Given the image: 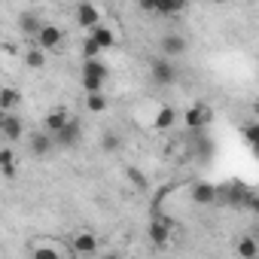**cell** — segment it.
<instances>
[{"label":"cell","mask_w":259,"mask_h":259,"mask_svg":"<svg viewBox=\"0 0 259 259\" xmlns=\"http://www.w3.org/2000/svg\"><path fill=\"white\" fill-rule=\"evenodd\" d=\"M253 153H256V156H259V144H256V147H253Z\"/></svg>","instance_id":"obj_31"},{"label":"cell","mask_w":259,"mask_h":259,"mask_svg":"<svg viewBox=\"0 0 259 259\" xmlns=\"http://www.w3.org/2000/svg\"><path fill=\"white\" fill-rule=\"evenodd\" d=\"M79 141H82V122L79 119H70L64 132L55 135V147L58 150H73V147H79Z\"/></svg>","instance_id":"obj_2"},{"label":"cell","mask_w":259,"mask_h":259,"mask_svg":"<svg viewBox=\"0 0 259 259\" xmlns=\"http://www.w3.org/2000/svg\"><path fill=\"white\" fill-rule=\"evenodd\" d=\"M244 207H247L250 213H256V217H259V195H253V192H247V198H244Z\"/></svg>","instance_id":"obj_29"},{"label":"cell","mask_w":259,"mask_h":259,"mask_svg":"<svg viewBox=\"0 0 259 259\" xmlns=\"http://www.w3.org/2000/svg\"><path fill=\"white\" fill-rule=\"evenodd\" d=\"M67 122H70V116H67L64 110H52V113H46V119H43V132L55 138L58 132H64V128H67Z\"/></svg>","instance_id":"obj_9"},{"label":"cell","mask_w":259,"mask_h":259,"mask_svg":"<svg viewBox=\"0 0 259 259\" xmlns=\"http://www.w3.org/2000/svg\"><path fill=\"white\" fill-rule=\"evenodd\" d=\"M34 259H64L58 250H52V247H37L34 250Z\"/></svg>","instance_id":"obj_28"},{"label":"cell","mask_w":259,"mask_h":259,"mask_svg":"<svg viewBox=\"0 0 259 259\" xmlns=\"http://www.w3.org/2000/svg\"><path fill=\"white\" fill-rule=\"evenodd\" d=\"M177 122V110L174 107H162L159 113H156V122H153V128L156 132H168V128Z\"/></svg>","instance_id":"obj_14"},{"label":"cell","mask_w":259,"mask_h":259,"mask_svg":"<svg viewBox=\"0 0 259 259\" xmlns=\"http://www.w3.org/2000/svg\"><path fill=\"white\" fill-rule=\"evenodd\" d=\"M82 76L107 79V64H104V61H98V58H92V61H85V64H82Z\"/></svg>","instance_id":"obj_20"},{"label":"cell","mask_w":259,"mask_h":259,"mask_svg":"<svg viewBox=\"0 0 259 259\" xmlns=\"http://www.w3.org/2000/svg\"><path fill=\"white\" fill-rule=\"evenodd\" d=\"M25 64H28L31 70H40V67L46 64V52H43V49H25Z\"/></svg>","instance_id":"obj_21"},{"label":"cell","mask_w":259,"mask_h":259,"mask_svg":"<svg viewBox=\"0 0 259 259\" xmlns=\"http://www.w3.org/2000/svg\"><path fill=\"white\" fill-rule=\"evenodd\" d=\"M73 16H76V25H82V28H89V31H95V28L101 25V13H98V7H92V4H76Z\"/></svg>","instance_id":"obj_6"},{"label":"cell","mask_w":259,"mask_h":259,"mask_svg":"<svg viewBox=\"0 0 259 259\" xmlns=\"http://www.w3.org/2000/svg\"><path fill=\"white\" fill-rule=\"evenodd\" d=\"M19 101H22L19 89H13V85H4V89H0V110H4V113H10Z\"/></svg>","instance_id":"obj_17"},{"label":"cell","mask_w":259,"mask_h":259,"mask_svg":"<svg viewBox=\"0 0 259 259\" xmlns=\"http://www.w3.org/2000/svg\"><path fill=\"white\" fill-rule=\"evenodd\" d=\"M150 76H153L156 85H174L177 82V67H174L171 58H156L150 64Z\"/></svg>","instance_id":"obj_1"},{"label":"cell","mask_w":259,"mask_h":259,"mask_svg":"<svg viewBox=\"0 0 259 259\" xmlns=\"http://www.w3.org/2000/svg\"><path fill=\"white\" fill-rule=\"evenodd\" d=\"M82 89H85V95H101V89H104V79L82 76Z\"/></svg>","instance_id":"obj_26"},{"label":"cell","mask_w":259,"mask_h":259,"mask_svg":"<svg viewBox=\"0 0 259 259\" xmlns=\"http://www.w3.org/2000/svg\"><path fill=\"white\" fill-rule=\"evenodd\" d=\"M150 241L156 247H168V241H171V220L168 217H159L150 223Z\"/></svg>","instance_id":"obj_7"},{"label":"cell","mask_w":259,"mask_h":259,"mask_svg":"<svg viewBox=\"0 0 259 259\" xmlns=\"http://www.w3.org/2000/svg\"><path fill=\"white\" fill-rule=\"evenodd\" d=\"M85 107H89L92 113H104V110H107V98H104V92H101V95H89V98H85Z\"/></svg>","instance_id":"obj_25"},{"label":"cell","mask_w":259,"mask_h":259,"mask_svg":"<svg viewBox=\"0 0 259 259\" xmlns=\"http://www.w3.org/2000/svg\"><path fill=\"white\" fill-rule=\"evenodd\" d=\"M125 177H128V183H132L135 189H141V192H147L150 189V180L141 174V168H135V165H128L125 168Z\"/></svg>","instance_id":"obj_19"},{"label":"cell","mask_w":259,"mask_h":259,"mask_svg":"<svg viewBox=\"0 0 259 259\" xmlns=\"http://www.w3.org/2000/svg\"><path fill=\"white\" fill-rule=\"evenodd\" d=\"M0 132H4L7 141H19L25 135V122L16 113H4V116H0Z\"/></svg>","instance_id":"obj_4"},{"label":"cell","mask_w":259,"mask_h":259,"mask_svg":"<svg viewBox=\"0 0 259 259\" xmlns=\"http://www.w3.org/2000/svg\"><path fill=\"white\" fill-rule=\"evenodd\" d=\"M183 10H186L183 0H174V4H156V16H177Z\"/></svg>","instance_id":"obj_22"},{"label":"cell","mask_w":259,"mask_h":259,"mask_svg":"<svg viewBox=\"0 0 259 259\" xmlns=\"http://www.w3.org/2000/svg\"><path fill=\"white\" fill-rule=\"evenodd\" d=\"M70 247H73L76 253H82V256H92V253H98V235H92V232H79V235H73Z\"/></svg>","instance_id":"obj_12"},{"label":"cell","mask_w":259,"mask_h":259,"mask_svg":"<svg viewBox=\"0 0 259 259\" xmlns=\"http://www.w3.org/2000/svg\"><path fill=\"white\" fill-rule=\"evenodd\" d=\"M256 241H259V232H256Z\"/></svg>","instance_id":"obj_33"},{"label":"cell","mask_w":259,"mask_h":259,"mask_svg":"<svg viewBox=\"0 0 259 259\" xmlns=\"http://www.w3.org/2000/svg\"><path fill=\"white\" fill-rule=\"evenodd\" d=\"M256 116H259V104H256Z\"/></svg>","instance_id":"obj_32"},{"label":"cell","mask_w":259,"mask_h":259,"mask_svg":"<svg viewBox=\"0 0 259 259\" xmlns=\"http://www.w3.org/2000/svg\"><path fill=\"white\" fill-rule=\"evenodd\" d=\"M61 40H64V31H61L58 25L46 22V28H43V31H40V37H37V49H43V52L58 49V46H61Z\"/></svg>","instance_id":"obj_3"},{"label":"cell","mask_w":259,"mask_h":259,"mask_svg":"<svg viewBox=\"0 0 259 259\" xmlns=\"http://www.w3.org/2000/svg\"><path fill=\"white\" fill-rule=\"evenodd\" d=\"M238 256H241V259H259V241L250 238V235H244V238L238 241Z\"/></svg>","instance_id":"obj_16"},{"label":"cell","mask_w":259,"mask_h":259,"mask_svg":"<svg viewBox=\"0 0 259 259\" xmlns=\"http://www.w3.org/2000/svg\"><path fill=\"white\" fill-rule=\"evenodd\" d=\"M183 122H186V128H204L207 122H210V107L207 104H195V107H189L186 113H183Z\"/></svg>","instance_id":"obj_5"},{"label":"cell","mask_w":259,"mask_h":259,"mask_svg":"<svg viewBox=\"0 0 259 259\" xmlns=\"http://www.w3.org/2000/svg\"><path fill=\"white\" fill-rule=\"evenodd\" d=\"M98 52H101V46L89 37L85 43H82V55H85V61H92V58H98Z\"/></svg>","instance_id":"obj_27"},{"label":"cell","mask_w":259,"mask_h":259,"mask_svg":"<svg viewBox=\"0 0 259 259\" xmlns=\"http://www.w3.org/2000/svg\"><path fill=\"white\" fill-rule=\"evenodd\" d=\"M241 135H244V141H247L250 147H256V144H259V122H247V125L241 128Z\"/></svg>","instance_id":"obj_24"},{"label":"cell","mask_w":259,"mask_h":259,"mask_svg":"<svg viewBox=\"0 0 259 259\" xmlns=\"http://www.w3.org/2000/svg\"><path fill=\"white\" fill-rule=\"evenodd\" d=\"M89 37H92V40H95V43H98L101 49H113V43H116V34H113V31H110L107 25H98V28H95V31H92Z\"/></svg>","instance_id":"obj_15"},{"label":"cell","mask_w":259,"mask_h":259,"mask_svg":"<svg viewBox=\"0 0 259 259\" xmlns=\"http://www.w3.org/2000/svg\"><path fill=\"white\" fill-rule=\"evenodd\" d=\"M119 147H122V138H119L116 132H107L104 141H101V150H104V153H116Z\"/></svg>","instance_id":"obj_23"},{"label":"cell","mask_w":259,"mask_h":259,"mask_svg":"<svg viewBox=\"0 0 259 259\" xmlns=\"http://www.w3.org/2000/svg\"><path fill=\"white\" fill-rule=\"evenodd\" d=\"M46 28V22H40L34 13H22L19 16V31L28 34V37H40V31Z\"/></svg>","instance_id":"obj_13"},{"label":"cell","mask_w":259,"mask_h":259,"mask_svg":"<svg viewBox=\"0 0 259 259\" xmlns=\"http://www.w3.org/2000/svg\"><path fill=\"white\" fill-rule=\"evenodd\" d=\"M101 259H119V253H104Z\"/></svg>","instance_id":"obj_30"},{"label":"cell","mask_w":259,"mask_h":259,"mask_svg":"<svg viewBox=\"0 0 259 259\" xmlns=\"http://www.w3.org/2000/svg\"><path fill=\"white\" fill-rule=\"evenodd\" d=\"M0 171H4V177H7V180H13V177H16V156H13V150H10V147L0 150Z\"/></svg>","instance_id":"obj_18"},{"label":"cell","mask_w":259,"mask_h":259,"mask_svg":"<svg viewBox=\"0 0 259 259\" xmlns=\"http://www.w3.org/2000/svg\"><path fill=\"white\" fill-rule=\"evenodd\" d=\"M217 198H220V189H217L213 183H204V180H201V183L192 186V201H195V204H213Z\"/></svg>","instance_id":"obj_11"},{"label":"cell","mask_w":259,"mask_h":259,"mask_svg":"<svg viewBox=\"0 0 259 259\" xmlns=\"http://www.w3.org/2000/svg\"><path fill=\"white\" fill-rule=\"evenodd\" d=\"M159 49H162V58H180L186 52V40L180 34H165L162 43H159Z\"/></svg>","instance_id":"obj_8"},{"label":"cell","mask_w":259,"mask_h":259,"mask_svg":"<svg viewBox=\"0 0 259 259\" xmlns=\"http://www.w3.org/2000/svg\"><path fill=\"white\" fill-rule=\"evenodd\" d=\"M28 147H31V153H34V156H49V150L55 147V138H52V135H46L43 128H40V132H34V135L28 138Z\"/></svg>","instance_id":"obj_10"}]
</instances>
